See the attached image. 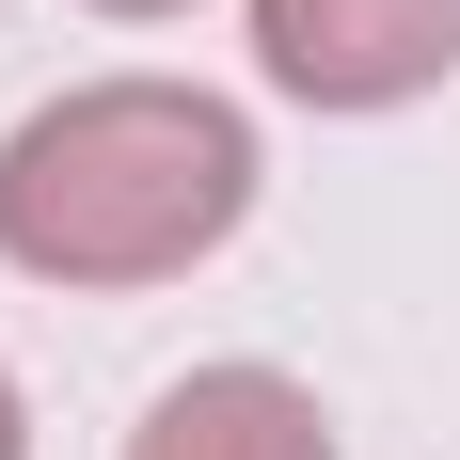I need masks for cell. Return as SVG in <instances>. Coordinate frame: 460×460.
Returning a JSON list of instances; mask_svg holds the SVG:
<instances>
[{
	"label": "cell",
	"instance_id": "1",
	"mask_svg": "<svg viewBox=\"0 0 460 460\" xmlns=\"http://www.w3.org/2000/svg\"><path fill=\"white\" fill-rule=\"evenodd\" d=\"M254 190H270V143L223 80L111 64V80H64L0 128V270L64 286V302L190 286L254 223Z\"/></svg>",
	"mask_w": 460,
	"mask_h": 460
},
{
	"label": "cell",
	"instance_id": "3",
	"mask_svg": "<svg viewBox=\"0 0 460 460\" xmlns=\"http://www.w3.org/2000/svg\"><path fill=\"white\" fill-rule=\"evenodd\" d=\"M128 460H333V413H318V381H286V366H190L143 397Z\"/></svg>",
	"mask_w": 460,
	"mask_h": 460
},
{
	"label": "cell",
	"instance_id": "2",
	"mask_svg": "<svg viewBox=\"0 0 460 460\" xmlns=\"http://www.w3.org/2000/svg\"><path fill=\"white\" fill-rule=\"evenodd\" d=\"M254 80L302 111H413L460 80V0H254Z\"/></svg>",
	"mask_w": 460,
	"mask_h": 460
},
{
	"label": "cell",
	"instance_id": "4",
	"mask_svg": "<svg viewBox=\"0 0 460 460\" xmlns=\"http://www.w3.org/2000/svg\"><path fill=\"white\" fill-rule=\"evenodd\" d=\"M0 460H32V397H16V366H0Z\"/></svg>",
	"mask_w": 460,
	"mask_h": 460
},
{
	"label": "cell",
	"instance_id": "5",
	"mask_svg": "<svg viewBox=\"0 0 460 460\" xmlns=\"http://www.w3.org/2000/svg\"><path fill=\"white\" fill-rule=\"evenodd\" d=\"M80 16H128V32H143V16H190V0H80Z\"/></svg>",
	"mask_w": 460,
	"mask_h": 460
}]
</instances>
